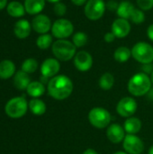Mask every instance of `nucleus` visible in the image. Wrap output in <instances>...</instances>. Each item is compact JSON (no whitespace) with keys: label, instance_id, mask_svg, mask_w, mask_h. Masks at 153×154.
<instances>
[{"label":"nucleus","instance_id":"obj_1","mask_svg":"<svg viewBox=\"0 0 153 154\" xmlns=\"http://www.w3.org/2000/svg\"><path fill=\"white\" fill-rule=\"evenodd\" d=\"M73 82L66 75H57L51 78L48 83V93L56 100H64L73 92Z\"/></svg>","mask_w":153,"mask_h":154},{"label":"nucleus","instance_id":"obj_2","mask_svg":"<svg viewBox=\"0 0 153 154\" xmlns=\"http://www.w3.org/2000/svg\"><path fill=\"white\" fill-rule=\"evenodd\" d=\"M151 79L149 75L139 72L134 74L128 81L127 88L133 97H142L148 94L151 88Z\"/></svg>","mask_w":153,"mask_h":154},{"label":"nucleus","instance_id":"obj_3","mask_svg":"<svg viewBox=\"0 0 153 154\" xmlns=\"http://www.w3.org/2000/svg\"><path fill=\"white\" fill-rule=\"evenodd\" d=\"M51 50L56 59L61 61L70 60L77 53V47L73 44V42L66 39H60L54 42L51 46Z\"/></svg>","mask_w":153,"mask_h":154},{"label":"nucleus","instance_id":"obj_4","mask_svg":"<svg viewBox=\"0 0 153 154\" xmlns=\"http://www.w3.org/2000/svg\"><path fill=\"white\" fill-rule=\"evenodd\" d=\"M29 107V103L23 97H16L12 99H10L5 106V114L14 119L21 118L23 117Z\"/></svg>","mask_w":153,"mask_h":154},{"label":"nucleus","instance_id":"obj_5","mask_svg":"<svg viewBox=\"0 0 153 154\" xmlns=\"http://www.w3.org/2000/svg\"><path fill=\"white\" fill-rule=\"evenodd\" d=\"M88 121L97 129L107 128L111 123V115L106 108L94 107L88 113Z\"/></svg>","mask_w":153,"mask_h":154},{"label":"nucleus","instance_id":"obj_6","mask_svg":"<svg viewBox=\"0 0 153 154\" xmlns=\"http://www.w3.org/2000/svg\"><path fill=\"white\" fill-rule=\"evenodd\" d=\"M132 57L142 64L153 61V47L148 42H139L132 48Z\"/></svg>","mask_w":153,"mask_h":154},{"label":"nucleus","instance_id":"obj_7","mask_svg":"<svg viewBox=\"0 0 153 154\" xmlns=\"http://www.w3.org/2000/svg\"><path fill=\"white\" fill-rule=\"evenodd\" d=\"M106 9L104 0H87L84 7L86 17L91 21H96L103 17Z\"/></svg>","mask_w":153,"mask_h":154},{"label":"nucleus","instance_id":"obj_8","mask_svg":"<svg viewBox=\"0 0 153 154\" xmlns=\"http://www.w3.org/2000/svg\"><path fill=\"white\" fill-rule=\"evenodd\" d=\"M74 32L73 23L68 19H58L51 26V33L58 40L69 38Z\"/></svg>","mask_w":153,"mask_h":154},{"label":"nucleus","instance_id":"obj_9","mask_svg":"<svg viewBox=\"0 0 153 154\" xmlns=\"http://www.w3.org/2000/svg\"><path fill=\"white\" fill-rule=\"evenodd\" d=\"M138 105L136 100L131 97H123L116 106V112L122 117H132L137 111Z\"/></svg>","mask_w":153,"mask_h":154},{"label":"nucleus","instance_id":"obj_10","mask_svg":"<svg viewBox=\"0 0 153 154\" xmlns=\"http://www.w3.org/2000/svg\"><path fill=\"white\" fill-rule=\"evenodd\" d=\"M123 147L128 154H142L144 151V143L136 134H126L123 141Z\"/></svg>","mask_w":153,"mask_h":154},{"label":"nucleus","instance_id":"obj_11","mask_svg":"<svg viewBox=\"0 0 153 154\" xmlns=\"http://www.w3.org/2000/svg\"><path fill=\"white\" fill-rule=\"evenodd\" d=\"M74 65L78 71H88L93 66V57L89 52L80 51L77 52L74 57Z\"/></svg>","mask_w":153,"mask_h":154},{"label":"nucleus","instance_id":"obj_12","mask_svg":"<svg viewBox=\"0 0 153 154\" xmlns=\"http://www.w3.org/2000/svg\"><path fill=\"white\" fill-rule=\"evenodd\" d=\"M60 69V64L59 62V60L53 58L46 59L41 66V76L46 77L48 79H51L57 76Z\"/></svg>","mask_w":153,"mask_h":154},{"label":"nucleus","instance_id":"obj_13","mask_svg":"<svg viewBox=\"0 0 153 154\" xmlns=\"http://www.w3.org/2000/svg\"><path fill=\"white\" fill-rule=\"evenodd\" d=\"M112 32L116 38H125L131 32V23L127 19L117 18L112 23Z\"/></svg>","mask_w":153,"mask_h":154},{"label":"nucleus","instance_id":"obj_14","mask_svg":"<svg viewBox=\"0 0 153 154\" xmlns=\"http://www.w3.org/2000/svg\"><path fill=\"white\" fill-rule=\"evenodd\" d=\"M51 26L50 19L45 14H39L32 21V28L40 34L47 33L51 29Z\"/></svg>","mask_w":153,"mask_h":154},{"label":"nucleus","instance_id":"obj_15","mask_svg":"<svg viewBox=\"0 0 153 154\" xmlns=\"http://www.w3.org/2000/svg\"><path fill=\"white\" fill-rule=\"evenodd\" d=\"M106 137L113 143H120L125 137L124 128L119 124H112L107 127Z\"/></svg>","mask_w":153,"mask_h":154},{"label":"nucleus","instance_id":"obj_16","mask_svg":"<svg viewBox=\"0 0 153 154\" xmlns=\"http://www.w3.org/2000/svg\"><path fill=\"white\" fill-rule=\"evenodd\" d=\"M32 30V24L25 19H22L17 21L14 26V32L15 36L19 39L27 38Z\"/></svg>","mask_w":153,"mask_h":154},{"label":"nucleus","instance_id":"obj_17","mask_svg":"<svg viewBox=\"0 0 153 154\" xmlns=\"http://www.w3.org/2000/svg\"><path fill=\"white\" fill-rule=\"evenodd\" d=\"M31 83V79L28 73L20 70L17 71L14 78V87L19 90H26L29 84Z\"/></svg>","mask_w":153,"mask_h":154},{"label":"nucleus","instance_id":"obj_18","mask_svg":"<svg viewBox=\"0 0 153 154\" xmlns=\"http://www.w3.org/2000/svg\"><path fill=\"white\" fill-rule=\"evenodd\" d=\"M25 11L29 14H39L45 6V0H25Z\"/></svg>","mask_w":153,"mask_h":154},{"label":"nucleus","instance_id":"obj_19","mask_svg":"<svg viewBox=\"0 0 153 154\" xmlns=\"http://www.w3.org/2000/svg\"><path fill=\"white\" fill-rule=\"evenodd\" d=\"M124 128L127 134H136L142 129V122L138 117H129L125 120Z\"/></svg>","mask_w":153,"mask_h":154},{"label":"nucleus","instance_id":"obj_20","mask_svg":"<svg viewBox=\"0 0 153 154\" xmlns=\"http://www.w3.org/2000/svg\"><path fill=\"white\" fill-rule=\"evenodd\" d=\"M15 66L12 60H5L0 62V79H8L14 75Z\"/></svg>","mask_w":153,"mask_h":154},{"label":"nucleus","instance_id":"obj_21","mask_svg":"<svg viewBox=\"0 0 153 154\" xmlns=\"http://www.w3.org/2000/svg\"><path fill=\"white\" fill-rule=\"evenodd\" d=\"M135 7L133 3L129 1H122L119 4V6L116 10V14L119 16V18L124 19H130Z\"/></svg>","mask_w":153,"mask_h":154},{"label":"nucleus","instance_id":"obj_22","mask_svg":"<svg viewBox=\"0 0 153 154\" xmlns=\"http://www.w3.org/2000/svg\"><path fill=\"white\" fill-rule=\"evenodd\" d=\"M26 92L32 98H39L45 92L44 84H42L41 81H32L29 84Z\"/></svg>","mask_w":153,"mask_h":154},{"label":"nucleus","instance_id":"obj_23","mask_svg":"<svg viewBox=\"0 0 153 154\" xmlns=\"http://www.w3.org/2000/svg\"><path fill=\"white\" fill-rule=\"evenodd\" d=\"M6 11L9 15L15 17V18L23 16L26 12L24 5L17 1H13V2L9 3L8 5L6 6Z\"/></svg>","mask_w":153,"mask_h":154},{"label":"nucleus","instance_id":"obj_24","mask_svg":"<svg viewBox=\"0 0 153 154\" xmlns=\"http://www.w3.org/2000/svg\"><path fill=\"white\" fill-rule=\"evenodd\" d=\"M132 56V50L126 46L118 47L114 52V59L120 63H124L129 60Z\"/></svg>","mask_w":153,"mask_h":154},{"label":"nucleus","instance_id":"obj_25","mask_svg":"<svg viewBox=\"0 0 153 154\" xmlns=\"http://www.w3.org/2000/svg\"><path fill=\"white\" fill-rule=\"evenodd\" d=\"M29 108L35 116H42L46 112V105L40 98H32L29 102Z\"/></svg>","mask_w":153,"mask_h":154},{"label":"nucleus","instance_id":"obj_26","mask_svg":"<svg viewBox=\"0 0 153 154\" xmlns=\"http://www.w3.org/2000/svg\"><path fill=\"white\" fill-rule=\"evenodd\" d=\"M98 85L101 89H103L105 91H108L115 85V77L110 72H106L100 77Z\"/></svg>","mask_w":153,"mask_h":154},{"label":"nucleus","instance_id":"obj_27","mask_svg":"<svg viewBox=\"0 0 153 154\" xmlns=\"http://www.w3.org/2000/svg\"><path fill=\"white\" fill-rule=\"evenodd\" d=\"M52 36L49 33L41 34L36 40V45L41 50H47L50 46H52Z\"/></svg>","mask_w":153,"mask_h":154},{"label":"nucleus","instance_id":"obj_28","mask_svg":"<svg viewBox=\"0 0 153 154\" xmlns=\"http://www.w3.org/2000/svg\"><path fill=\"white\" fill-rule=\"evenodd\" d=\"M88 42L87 34L84 32H78L72 37V42L77 48L84 47Z\"/></svg>","mask_w":153,"mask_h":154},{"label":"nucleus","instance_id":"obj_29","mask_svg":"<svg viewBox=\"0 0 153 154\" xmlns=\"http://www.w3.org/2000/svg\"><path fill=\"white\" fill-rule=\"evenodd\" d=\"M37 69H38V62L35 59L32 58L26 59L22 64V70L28 74L35 72Z\"/></svg>","mask_w":153,"mask_h":154},{"label":"nucleus","instance_id":"obj_30","mask_svg":"<svg viewBox=\"0 0 153 154\" xmlns=\"http://www.w3.org/2000/svg\"><path fill=\"white\" fill-rule=\"evenodd\" d=\"M132 22L135 24H141L144 22L145 20V14H144V12L140 9V8H135L131 18Z\"/></svg>","mask_w":153,"mask_h":154},{"label":"nucleus","instance_id":"obj_31","mask_svg":"<svg viewBox=\"0 0 153 154\" xmlns=\"http://www.w3.org/2000/svg\"><path fill=\"white\" fill-rule=\"evenodd\" d=\"M53 11H54L56 15L63 16L66 14V12H67V5L64 3L58 2V3L55 4V5L53 7Z\"/></svg>","mask_w":153,"mask_h":154},{"label":"nucleus","instance_id":"obj_32","mask_svg":"<svg viewBox=\"0 0 153 154\" xmlns=\"http://www.w3.org/2000/svg\"><path fill=\"white\" fill-rule=\"evenodd\" d=\"M136 3L142 11H149L153 8V0H136Z\"/></svg>","mask_w":153,"mask_h":154},{"label":"nucleus","instance_id":"obj_33","mask_svg":"<svg viewBox=\"0 0 153 154\" xmlns=\"http://www.w3.org/2000/svg\"><path fill=\"white\" fill-rule=\"evenodd\" d=\"M142 70L143 73L149 75V74H151L153 71V64L151 63H146V64H142Z\"/></svg>","mask_w":153,"mask_h":154},{"label":"nucleus","instance_id":"obj_34","mask_svg":"<svg viewBox=\"0 0 153 154\" xmlns=\"http://www.w3.org/2000/svg\"><path fill=\"white\" fill-rule=\"evenodd\" d=\"M119 6V4L115 0H110L106 3V8L110 11H116Z\"/></svg>","mask_w":153,"mask_h":154},{"label":"nucleus","instance_id":"obj_35","mask_svg":"<svg viewBox=\"0 0 153 154\" xmlns=\"http://www.w3.org/2000/svg\"><path fill=\"white\" fill-rule=\"evenodd\" d=\"M115 35L114 34V32H106V34H105V36H104V40H105V42H108V43H111V42H113L115 40Z\"/></svg>","mask_w":153,"mask_h":154},{"label":"nucleus","instance_id":"obj_36","mask_svg":"<svg viewBox=\"0 0 153 154\" xmlns=\"http://www.w3.org/2000/svg\"><path fill=\"white\" fill-rule=\"evenodd\" d=\"M147 35H148L149 39L151 42H153V23L151 24V25H149V27L147 29Z\"/></svg>","mask_w":153,"mask_h":154},{"label":"nucleus","instance_id":"obj_37","mask_svg":"<svg viewBox=\"0 0 153 154\" xmlns=\"http://www.w3.org/2000/svg\"><path fill=\"white\" fill-rule=\"evenodd\" d=\"M71 2H72L75 5L80 6V5H86V3L87 2V0H71Z\"/></svg>","mask_w":153,"mask_h":154},{"label":"nucleus","instance_id":"obj_38","mask_svg":"<svg viewBox=\"0 0 153 154\" xmlns=\"http://www.w3.org/2000/svg\"><path fill=\"white\" fill-rule=\"evenodd\" d=\"M83 154H98V152L96 151H95L94 149H87Z\"/></svg>","mask_w":153,"mask_h":154},{"label":"nucleus","instance_id":"obj_39","mask_svg":"<svg viewBox=\"0 0 153 154\" xmlns=\"http://www.w3.org/2000/svg\"><path fill=\"white\" fill-rule=\"evenodd\" d=\"M7 4V0H0V10L4 9L6 6Z\"/></svg>","mask_w":153,"mask_h":154},{"label":"nucleus","instance_id":"obj_40","mask_svg":"<svg viewBox=\"0 0 153 154\" xmlns=\"http://www.w3.org/2000/svg\"><path fill=\"white\" fill-rule=\"evenodd\" d=\"M147 96H148V98H149L150 100H152L153 101V88H151V90L148 92Z\"/></svg>","mask_w":153,"mask_h":154},{"label":"nucleus","instance_id":"obj_41","mask_svg":"<svg viewBox=\"0 0 153 154\" xmlns=\"http://www.w3.org/2000/svg\"><path fill=\"white\" fill-rule=\"evenodd\" d=\"M48 2H50V3H54V4H56V3H58V2H60V0H47Z\"/></svg>","mask_w":153,"mask_h":154},{"label":"nucleus","instance_id":"obj_42","mask_svg":"<svg viewBox=\"0 0 153 154\" xmlns=\"http://www.w3.org/2000/svg\"><path fill=\"white\" fill-rule=\"evenodd\" d=\"M148 154H153V145H152V146H151V148L149 149Z\"/></svg>","mask_w":153,"mask_h":154},{"label":"nucleus","instance_id":"obj_43","mask_svg":"<svg viewBox=\"0 0 153 154\" xmlns=\"http://www.w3.org/2000/svg\"><path fill=\"white\" fill-rule=\"evenodd\" d=\"M113 154H128L127 152H122V151H119V152H115V153Z\"/></svg>","mask_w":153,"mask_h":154},{"label":"nucleus","instance_id":"obj_44","mask_svg":"<svg viewBox=\"0 0 153 154\" xmlns=\"http://www.w3.org/2000/svg\"><path fill=\"white\" fill-rule=\"evenodd\" d=\"M151 83L153 84V71H152V73L151 74Z\"/></svg>","mask_w":153,"mask_h":154}]
</instances>
